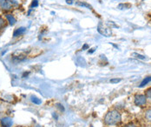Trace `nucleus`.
I'll use <instances>...</instances> for the list:
<instances>
[{
  "label": "nucleus",
  "instance_id": "0eeeda50",
  "mask_svg": "<svg viewBox=\"0 0 151 127\" xmlns=\"http://www.w3.org/2000/svg\"><path fill=\"white\" fill-rule=\"evenodd\" d=\"M6 17V19H7V21L9 22V24L11 25H15L16 22H17V20H16V18L13 17V15H12V14H6L5 15Z\"/></svg>",
  "mask_w": 151,
  "mask_h": 127
},
{
  "label": "nucleus",
  "instance_id": "1a4fd4ad",
  "mask_svg": "<svg viewBox=\"0 0 151 127\" xmlns=\"http://www.w3.org/2000/svg\"><path fill=\"white\" fill-rule=\"evenodd\" d=\"M150 82H151V77H147V78H145L144 79L142 80V82L141 83L140 87H143L144 85H146V84H149Z\"/></svg>",
  "mask_w": 151,
  "mask_h": 127
},
{
  "label": "nucleus",
  "instance_id": "20e7f679",
  "mask_svg": "<svg viewBox=\"0 0 151 127\" xmlns=\"http://www.w3.org/2000/svg\"><path fill=\"white\" fill-rule=\"evenodd\" d=\"M14 4H17V3H16V2L12 1V0H5V1H4L2 4H0V5H1V7H2V9H4V10H10V9H12V8L13 7Z\"/></svg>",
  "mask_w": 151,
  "mask_h": 127
},
{
  "label": "nucleus",
  "instance_id": "f257e3e1",
  "mask_svg": "<svg viewBox=\"0 0 151 127\" xmlns=\"http://www.w3.org/2000/svg\"><path fill=\"white\" fill-rule=\"evenodd\" d=\"M121 114L118 111H112L106 114L105 118H104V122L109 126H112V125H116V124L119 123L121 121Z\"/></svg>",
  "mask_w": 151,
  "mask_h": 127
},
{
  "label": "nucleus",
  "instance_id": "6e6552de",
  "mask_svg": "<svg viewBox=\"0 0 151 127\" xmlns=\"http://www.w3.org/2000/svg\"><path fill=\"white\" fill-rule=\"evenodd\" d=\"M30 100H31L32 103H34V104H36V105H40V104L42 103V101H41L39 98H37V97H34V96H31V97H30Z\"/></svg>",
  "mask_w": 151,
  "mask_h": 127
},
{
  "label": "nucleus",
  "instance_id": "f03ea898",
  "mask_svg": "<svg viewBox=\"0 0 151 127\" xmlns=\"http://www.w3.org/2000/svg\"><path fill=\"white\" fill-rule=\"evenodd\" d=\"M97 31H98V32H99L100 34H102V35H104V36H105V37H110V36L112 35L111 30H110L109 28L104 26L102 23H100V24L98 25Z\"/></svg>",
  "mask_w": 151,
  "mask_h": 127
},
{
  "label": "nucleus",
  "instance_id": "39448f33",
  "mask_svg": "<svg viewBox=\"0 0 151 127\" xmlns=\"http://www.w3.org/2000/svg\"><path fill=\"white\" fill-rule=\"evenodd\" d=\"M13 125V121L11 118H3L1 119V126L3 127H11Z\"/></svg>",
  "mask_w": 151,
  "mask_h": 127
},
{
  "label": "nucleus",
  "instance_id": "4468645a",
  "mask_svg": "<svg viewBox=\"0 0 151 127\" xmlns=\"http://www.w3.org/2000/svg\"><path fill=\"white\" fill-rule=\"evenodd\" d=\"M38 5V1L37 0H33V2H32V4H31V7L33 8V7H37Z\"/></svg>",
  "mask_w": 151,
  "mask_h": 127
},
{
  "label": "nucleus",
  "instance_id": "9b49d317",
  "mask_svg": "<svg viewBox=\"0 0 151 127\" xmlns=\"http://www.w3.org/2000/svg\"><path fill=\"white\" fill-rule=\"evenodd\" d=\"M76 4H78V5H80V6H85V7H87V8H89V9H91V5L88 4H85V3H76Z\"/></svg>",
  "mask_w": 151,
  "mask_h": 127
},
{
  "label": "nucleus",
  "instance_id": "a211bd4d",
  "mask_svg": "<svg viewBox=\"0 0 151 127\" xmlns=\"http://www.w3.org/2000/svg\"><path fill=\"white\" fill-rule=\"evenodd\" d=\"M126 127H136L135 125H129V126H127Z\"/></svg>",
  "mask_w": 151,
  "mask_h": 127
},
{
  "label": "nucleus",
  "instance_id": "aec40b11",
  "mask_svg": "<svg viewBox=\"0 0 151 127\" xmlns=\"http://www.w3.org/2000/svg\"><path fill=\"white\" fill-rule=\"evenodd\" d=\"M4 1H5V0H0V4H2Z\"/></svg>",
  "mask_w": 151,
  "mask_h": 127
},
{
  "label": "nucleus",
  "instance_id": "423d86ee",
  "mask_svg": "<svg viewBox=\"0 0 151 127\" xmlns=\"http://www.w3.org/2000/svg\"><path fill=\"white\" fill-rule=\"evenodd\" d=\"M26 31V28L25 27H20V28H17L16 29L15 32H13V37L16 38V37H18L20 35H23L24 32Z\"/></svg>",
  "mask_w": 151,
  "mask_h": 127
},
{
  "label": "nucleus",
  "instance_id": "ddd939ff",
  "mask_svg": "<svg viewBox=\"0 0 151 127\" xmlns=\"http://www.w3.org/2000/svg\"><path fill=\"white\" fill-rule=\"evenodd\" d=\"M146 118L149 121H151V110L146 112Z\"/></svg>",
  "mask_w": 151,
  "mask_h": 127
},
{
  "label": "nucleus",
  "instance_id": "f3484780",
  "mask_svg": "<svg viewBox=\"0 0 151 127\" xmlns=\"http://www.w3.org/2000/svg\"><path fill=\"white\" fill-rule=\"evenodd\" d=\"M66 1H67V4H72V3H73V2H72L73 0H66Z\"/></svg>",
  "mask_w": 151,
  "mask_h": 127
},
{
  "label": "nucleus",
  "instance_id": "7ed1b4c3",
  "mask_svg": "<svg viewBox=\"0 0 151 127\" xmlns=\"http://www.w3.org/2000/svg\"><path fill=\"white\" fill-rule=\"evenodd\" d=\"M147 103V97L145 95H136L135 97V104L138 106H142Z\"/></svg>",
  "mask_w": 151,
  "mask_h": 127
},
{
  "label": "nucleus",
  "instance_id": "9d476101",
  "mask_svg": "<svg viewBox=\"0 0 151 127\" xmlns=\"http://www.w3.org/2000/svg\"><path fill=\"white\" fill-rule=\"evenodd\" d=\"M132 56H134L135 58H139V59H145V58H146V57H145V56L141 55V54H138V53H136V52L132 53Z\"/></svg>",
  "mask_w": 151,
  "mask_h": 127
},
{
  "label": "nucleus",
  "instance_id": "6ab92c4d",
  "mask_svg": "<svg viewBox=\"0 0 151 127\" xmlns=\"http://www.w3.org/2000/svg\"><path fill=\"white\" fill-rule=\"evenodd\" d=\"M86 48H88V45H84V46L83 47V50H84V49H86Z\"/></svg>",
  "mask_w": 151,
  "mask_h": 127
},
{
  "label": "nucleus",
  "instance_id": "f8f14e48",
  "mask_svg": "<svg viewBox=\"0 0 151 127\" xmlns=\"http://www.w3.org/2000/svg\"><path fill=\"white\" fill-rule=\"evenodd\" d=\"M4 25H5V21H4V18H2V17H0V30H1Z\"/></svg>",
  "mask_w": 151,
  "mask_h": 127
},
{
  "label": "nucleus",
  "instance_id": "2eb2a0df",
  "mask_svg": "<svg viewBox=\"0 0 151 127\" xmlns=\"http://www.w3.org/2000/svg\"><path fill=\"white\" fill-rule=\"evenodd\" d=\"M122 79H110V83L112 84H116V83H119Z\"/></svg>",
  "mask_w": 151,
  "mask_h": 127
},
{
  "label": "nucleus",
  "instance_id": "412c9836",
  "mask_svg": "<svg viewBox=\"0 0 151 127\" xmlns=\"http://www.w3.org/2000/svg\"><path fill=\"white\" fill-rule=\"evenodd\" d=\"M91 127H92V126H91Z\"/></svg>",
  "mask_w": 151,
  "mask_h": 127
},
{
  "label": "nucleus",
  "instance_id": "dca6fc26",
  "mask_svg": "<svg viewBox=\"0 0 151 127\" xmlns=\"http://www.w3.org/2000/svg\"><path fill=\"white\" fill-rule=\"evenodd\" d=\"M146 97H148L151 98V88L147 91V92H146Z\"/></svg>",
  "mask_w": 151,
  "mask_h": 127
}]
</instances>
